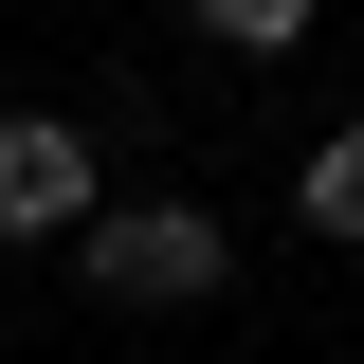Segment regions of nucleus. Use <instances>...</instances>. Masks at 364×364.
<instances>
[{
	"label": "nucleus",
	"mask_w": 364,
	"mask_h": 364,
	"mask_svg": "<svg viewBox=\"0 0 364 364\" xmlns=\"http://www.w3.org/2000/svg\"><path fill=\"white\" fill-rule=\"evenodd\" d=\"M237 273V237L200 219V200H128V219H91V291L109 310H200Z\"/></svg>",
	"instance_id": "f257e3e1"
},
{
	"label": "nucleus",
	"mask_w": 364,
	"mask_h": 364,
	"mask_svg": "<svg viewBox=\"0 0 364 364\" xmlns=\"http://www.w3.org/2000/svg\"><path fill=\"white\" fill-rule=\"evenodd\" d=\"M91 219V128L73 109H0V237H73Z\"/></svg>",
	"instance_id": "f03ea898"
},
{
	"label": "nucleus",
	"mask_w": 364,
	"mask_h": 364,
	"mask_svg": "<svg viewBox=\"0 0 364 364\" xmlns=\"http://www.w3.org/2000/svg\"><path fill=\"white\" fill-rule=\"evenodd\" d=\"M291 200H310V237H364V109L310 146V182H291Z\"/></svg>",
	"instance_id": "7ed1b4c3"
},
{
	"label": "nucleus",
	"mask_w": 364,
	"mask_h": 364,
	"mask_svg": "<svg viewBox=\"0 0 364 364\" xmlns=\"http://www.w3.org/2000/svg\"><path fill=\"white\" fill-rule=\"evenodd\" d=\"M200 37H219V55H291V37H310V0H200Z\"/></svg>",
	"instance_id": "20e7f679"
}]
</instances>
